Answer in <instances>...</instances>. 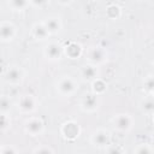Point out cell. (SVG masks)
I'll use <instances>...</instances> for the list:
<instances>
[{"mask_svg":"<svg viewBox=\"0 0 154 154\" xmlns=\"http://www.w3.org/2000/svg\"><path fill=\"white\" fill-rule=\"evenodd\" d=\"M141 109H142L143 113L149 114V116H153V114H154V100L147 99V100L142 101V103H141Z\"/></svg>","mask_w":154,"mask_h":154,"instance_id":"cell-18","label":"cell"},{"mask_svg":"<svg viewBox=\"0 0 154 154\" xmlns=\"http://www.w3.org/2000/svg\"><path fill=\"white\" fill-rule=\"evenodd\" d=\"M31 31H32V36H34L36 40H40V41L46 40V38L51 35L43 22H41V23H35V24L32 25V28H31Z\"/></svg>","mask_w":154,"mask_h":154,"instance_id":"cell-12","label":"cell"},{"mask_svg":"<svg viewBox=\"0 0 154 154\" xmlns=\"http://www.w3.org/2000/svg\"><path fill=\"white\" fill-rule=\"evenodd\" d=\"M0 153H1V154H8V153H10V154H16L17 150H16L14 148H8V147H7V148H2Z\"/></svg>","mask_w":154,"mask_h":154,"instance_id":"cell-25","label":"cell"},{"mask_svg":"<svg viewBox=\"0 0 154 154\" xmlns=\"http://www.w3.org/2000/svg\"><path fill=\"white\" fill-rule=\"evenodd\" d=\"M153 138H154V131H153Z\"/></svg>","mask_w":154,"mask_h":154,"instance_id":"cell-29","label":"cell"},{"mask_svg":"<svg viewBox=\"0 0 154 154\" xmlns=\"http://www.w3.org/2000/svg\"><path fill=\"white\" fill-rule=\"evenodd\" d=\"M32 152L34 153H38V154H41V153H54V149H52V148H49L47 146H41V147L35 148Z\"/></svg>","mask_w":154,"mask_h":154,"instance_id":"cell-24","label":"cell"},{"mask_svg":"<svg viewBox=\"0 0 154 154\" xmlns=\"http://www.w3.org/2000/svg\"><path fill=\"white\" fill-rule=\"evenodd\" d=\"M134 153H154V147H152L148 143H142L134 149Z\"/></svg>","mask_w":154,"mask_h":154,"instance_id":"cell-19","label":"cell"},{"mask_svg":"<svg viewBox=\"0 0 154 154\" xmlns=\"http://www.w3.org/2000/svg\"><path fill=\"white\" fill-rule=\"evenodd\" d=\"M55 89H57V93L59 95H61L64 97H70V96H72L77 91L78 84H77V82L72 77L63 76V77H60L57 81Z\"/></svg>","mask_w":154,"mask_h":154,"instance_id":"cell-1","label":"cell"},{"mask_svg":"<svg viewBox=\"0 0 154 154\" xmlns=\"http://www.w3.org/2000/svg\"><path fill=\"white\" fill-rule=\"evenodd\" d=\"M0 128H1V131H5L8 125H10V118L6 113H1V123H0Z\"/></svg>","mask_w":154,"mask_h":154,"instance_id":"cell-22","label":"cell"},{"mask_svg":"<svg viewBox=\"0 0 154 154\" xmlns=\"http://www.w3.org/2000/svg\"><path fill=\"white\" fill-rule=\"evenodd\" d=\"M0 109H1V113H6L10 111V100L6 97V96H2L1 97V102H0Z\"/></svg>","mask_w":154,"mask_h":154,"instance_id":"cell-20","label":"cell"},{"mask_svg":"<svg viewBox=\"0 0 154 154\" xmlns=\"http://www.w3.org/2000/svg\"><path fill=\"white\" fill-rule=\"evenodd\" d=\"M150 94H152V95H153V97H154V89L152 90V93H150Z\"/></svg>","mask_w":154,"mask_h":154,"instance_id":"cell-27","label":"cell"},{"mask_svg":"<svg viewBox=\"0 0 154 154\" xmlns=\"http://www.w3.org/2000/svg\"><path fill=\"white\" fill-rule=\"evenodd\" d=\"M17 35V29L11 22H1L0 24V36L2 42L12 41Z\"/></svg>","mask_w":154,"mask_h":154,"instance_id":"cell-10","label":"cell"},{"mask_svg":"<svg viewBox=\"0 0 154 154\" xmlns=\"http://www.w3.org/2000/svg\"><path fill=\"white\" fill-rule=\"evenodd\" d=\"M45 124L40 118H29L24 123V131L30 136H38L43 132Z\"/></svg>","mask_w":154,"mask_h":154,"instance_id":"cell-6","label":"cell"},{"mask_svg":"<svg viewBox=\"0 0 154 154\" xmlns=\"http://www.w3.org/2000/svg\"><path fill=\"white\" fill-rule=\"evenodd\" d=\"M99 95L91 93V94H85L83 99L81 100V108L84 112H95L99 107Z\"/></svg>","mask_w":154,"mask_h":154,"instance_id":"cell-9","label":"cell"},{"mask_svg":"<svg viewBox=\"0 0 154 154\" xmlns=\"http://www.w3.org/2000/svg\"><path fill=\"white\" fill-rule=\"evenodd\" d=\"M36 105H37L36 99L32 95L26 94V95H23V96L19 97L18 103H17V107L23 113H31L36 108Z\"/></svg>","mask_w":154,"mask_h":154,"instance_id":"cell-8","label":"cell"},{"mask_svg":"<svg viewBox=\"0 0 154 154\" xmlns=\"http://www.w3.org/2000/svg\"><path fill=\"white\" fill-rule=\"evenodd\" d=\"M81 75L85 81L93 82L94 79L97 78V69L96 65L94 64H89V65H84L81 70Z\"/></svg>","mask_w":154,"mask_h":154,"instance_id":"cell-14","label":"cell"},{"mask_svg":"<svg viewBox=\"0 0 154 154\" xmlns=\"http://www.w3.org/2000/svg\"><path fill=\"white\" fill-rule=\"evenodd\" d=\"M24 79V71L19 66H8L4 72V81L8 84L16 85Z\"/></svg>","mask_w":154,"mask_h":154,"instance_id":"cell-4","label":"cell"},{"mask_svg":"<svg viewBox=\"0 0 154 154\" xmlns=\"http://www.w3.org/2000/svg\"><path fill=\"white\" fill-rule=\"evenodd\" d=\"M59 4H61V5H69V4H71L73 0H57Z\"/></svg>","mask_w":154,"mask_h":154,"instance_id":"cell-26","label":"cell"},{"mask_svg":"<svg viewBox=\"0 0 154 154\" xmlns=\"http://www.w3.org/2000/svg\"><path fill=\"white\" fill-rule=\"evenodd\" d=\"M64 53L70 59H77L82 54V47H81V45H78L76 42H71V43H69V45L65 46Z\"/></svg>","mask_w":154,"mask_h":154,"instance_id":"cell-15","label":"cell"},{"mask_svg":"<svg viewBox=\"0 0 154 154\" xmlns=\"http://www.w3.org/2000/svg\"><path fill=\"white\" fill-rule=\"evenodd\" d=\"M7 2L13 11H23L30 5V0H7Z\"/></svg>","mask_w":154,"mask_h":154,"instance_id":"cell-16","label":"cell"},{"mask_svg":"<svg viewBox=\"0 0 154 154\" xmlns=\"http://www.w3.org/2000/svg\"><path fill=\"white\" fill-rule=\"evenodd\" d=\"M144 89L148 94L152 93V90L154 89V77H147L144 81Z\"/></svg>","mask_w":154,"mask_h":154,"instance_id":"cell-21","label":"cell"},{"mask_svg":"<svg viewBox=\"0 0 154 154\" xmlns=\"http://www.w3.org/2000/svg\"><path fill=\"white\" fill-rule=\"evenodd\" d=\"M46 28L48 29L49 34H57L63 28V24H61V20L59 17H48L43 20Z\"/></svg>","mask_w":154,"mask_h":154,"instance_id":"cell-13","label":"cell"},{"mask_svg":"<svg viewBox=\"0 0 154 154\" xmlns=\"http://www.w3.org/2000/svg\"><path fill=\"white\" fill-rule=\"evenodd\" d=\"M49 0H30V5L36 8H42L48 4Z\"/></svg>","mask_w":154,"mask_h":154,"instance_id":"cell-23","label":"cell"},{"mask_svg":"<svg viewBox=\"0 0 154 154\" xmlns=\"http://www.w3.org/2000/svg\"><path fill=\"white\" fill-rule=\"evenodd\" d=\"M112 124L119 132H128L134 125V118L128 113H118L112 118Z\"/></svg>","mask_w":154,"mask_h":154,"instance_id":"cell-2","label":"cell"},{"mask_svg":"<svg viewBox=\"0 0 154 154\" xmlns=\"http://www.w3.org/2000/svg\"><path fill=\"white\" fill-rule=\"evenodd\" d=\"M90 143L96 148H106L111 143V135L106 129H97L90 135Z\"/></svg>","mask_w":154,"mask_h":154,"instance_id":"cell-3","label":"cell"},{"mask_svg":"<svg viewBox=\"0 0 154 154\" xmlns=\"http://www.w3.org/2000/svg\"><path fill=\"white\" fill-rule=\"evenodd\" d=\"M153 122H154V114H153Z\"/></svg>","mask_w":154,"mask_h":154,"instance_id":"cell-28","label":"cell"},{"mask_svg":"<svg viewBox=\"0 0 154 154\" xmlns=\"http://www.w3.org/2000/svg\"><path fill=\"white\" fill-rule=\"evenodd\" d=\"M91 85H93V93L96 94V95L103 94V93L106 91V87H107L106 83H105L102 79H100V78L94 79V81L91 82Z\"/></svg>","mask_w":154,"mask_h":154,"instance_id":"cell-17","label":"cell"},{"mask_svg":"<svg viewBox=\"0 0 154 154\" xmlns=\"http://www.w3.org/2000/svg\"><path fill=\"white\" fill-rule=\"evenodd\" d=\"M87 58H88L90 64L99 65V64H102V63H105L107 60V53L101 47H93V48H90L88 51Z\"/></svg>","mask_w":154,"mask_h":154,"instance_id":"cell-7","label":"cell"},{"mask_svg":"<svg viewBox=\"0 0 154 154\" xmlns=\"http://www.w3.org/2000/svg\"><path fill=\"white\" fill-rule=\"evenodd\" d=\"M64 54V48L55 42H49L43 48V55L49 61H57L59 60Z\"/></svg>","mask_w":154,"mask_h":154,"instance_id":"cell-5","label":"cell"},{"mask_svg":"<svg viewBox=\"0 0 154 154\" xmlns=\"http://www.w3.org/2000/svg\"><path fill=\"white\" fill-rule=\"evenodd\" d=\"M79 132H81V129H79L78 124L75 123V122H66L61 126V134L66 140L72 141V140L77 138Z\"/></svg>","mask_w":154,"mask_h":154,"instance_id":"cell-11","label":"cell"}]
</instances>
